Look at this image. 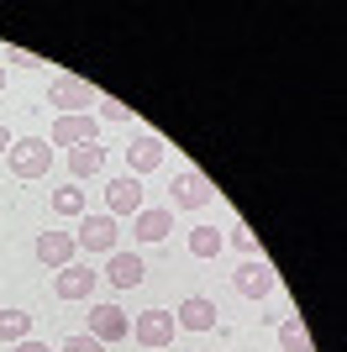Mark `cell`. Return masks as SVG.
Returning <instances> with one entry per match:
<instances>
[{
  "mask_svg": "<svg viewBox=\"0 0 347 352\" xmlns=\"http://www.w3.org/2000/svg\"><path fill=\"white\" fill-rule=\"evenodd\" d=\"M211 179L200 174V168H179V174H174V190H169V200L179 210H200V206H211Z\"/></svg>",
  "mask_w": 347,
  "mask_h": 352,
  "instance_id": "4",
  "label": "cell"
},
{
  "mask_svg": "<svg viewBox=\"0 0 347 352\" xmlns=\"http://www.w3.org/2000/svg\"><path fill=\"white\" fill-rule=\"evenodd\" d=\"M74 252H79L74 232H43L37 236V263H48V268H69Z\"/></svg>",
  "mask_w": 347,
  "mask_h": 352,
  "instance_id": "12",
  "label": "cell"
},
{
  "mask_svg": "<svg viewBox=\"0 0 347 352\" xmlns=\"http://www.w3.org/2000/svg\"><path fill=\"white\" fill-rule=\"evenodd\" d=\"M132 337L143 342V347H169L179 337V321H174L169 310H143L137 321H132Z\"/></svg>",
  "mask_w": 347,
  "mask_h": 352,
  "instance_id": "5",
  "label": "cell"
},
{
  "mask_svg": "<svg viewBox=\"0 0 347 352\" xmlns=\"http://www.w3.org/2000/svg\"><path fill=\"white\" fill-rule=\"evenodd\" d=\"M221 248H227V232H216V226H195L189 232V252L195 258H216Z\"/></svg>",
  "mask_w": 347,
  "mask_h": 352,
  "instance_id": "19",
  "label": "cell"
},
{
  "mask_svg": "<svg viewBox=\"0 0 347 352\" xmlns=\"http://www.w3.org/2000/svg\"><path fill=\"white\" fill-rule=\"evenodd\" d=\"M231 284H237L242 300H269V294H274V268L258 263V258H242V268L231 274Z\"/></svg>",
  "mask_w": 347,
  "mask_h": 352,
  "instance_id": "7",
  "label": "cell"
},
{
  "mask_svg": "<svg viewBox=\"0 0 347 352\" xmlns=\"http://www.w3.org/2000/svg\"><path fill=\"white\" fill-rule=\"evenodd\" d=\"M53 216H85V190H79V184L53 190Z\"/></svg>",
  "mask_w": 347,
  "mask_h": 352,
  "instance_id": "20",
  "label": "cell"
},
{
  "mask_svg": "<svg viewBox=\"0 0 347 352\" xmlns=\"http://www.w3.org/2000/svg\"><path fill=\"white\" fill-rule=\"evenodd\" d=\"M101 105V121H132V105H121V100H95Z\"/></svg>",
  "mask_w": 347,
  "mask_h": 352,
  "instance_id": "21",
  "label": "cell"
},
{
  "mask_svg": "<svg viewBox=\"0 0 347 352\" xmlns=\"http://www.w3.org/2000/svg\"><path fill=\"white\" fill-rule=\"evenodd\" d=\"M95 284H101V274H95L90 263H69V268H58L53 294H58V300H90Z\"/></svg>",
  "mask_w": 347,
  "mask_h": 352,
  "instance_id": "8",
  "label": "cell"
},
{
  "mask_svg": "<svg viewBox=\"0 0 347 352\" xmlns=\"http://www.w3.org/2000/svg\"><path fill=\"white\" fill-rule=\"evenodd\" d=\"M169 232H174V210L169 206H143L132 216V236H137V242H163Z\"/></svg>",
  "mask_w": 347,
  "mask_h": 352,
  "instance_id": "11",
  "label": "cell"
},
{
  "mask_svg": "<svg viewBox=\"0 0 347 352\" xmlns=\"http://www.w3.org/2000/svg\"><path fill=\"white\" fill-rule=\"evenodd\" d=\"M58 352H105V347H101L95 337H69V342H63Z\"/></svg>",
  "mask_w": 347,
  "mask_h": 352,
  "instance_id": "23",
  "label": "cell"
},
{
  "mask_svg": "<svg viewBox=\"0 0 347 352\" xmlns=\"http://www.w3.org/2000/svg\"><path fill=\"white\" fill-rule=\"evenodd\" d=\"M105 168V147L101 142H85V147H69V184H85V179H95Z\"/></svg>",
  "mask_w": 347,
  "mask_h": 352,
  "instance_id": "16",
  "label": "cell"
},
{
  "mask_svg": "<svg viewBox=\"0 0 347 352\" xmlns=\"http://www.w3.org/2000/svg\"><path fill=\"white\" fill-rule=\"evenodd\" d=\"M231 248L247 252V258H258V236H253V232H231Z\"/></svg>",
  "mask_w": 347,
  "mask_h": 352,
  "instance_id": "22",
  "label": "cell"
},
{
  "mask_svg": "<svg viewBox=\"0 0 347 352\" xmlns=\"http://www.w3.org/2000/svg\"><path fill=\"white\" fill-rule=\"evenodd\" d=\"M105 279H111L116 289H137V284L147 279V268H143V258H137V252H121V248H116L111 263H105Z\"/></svg>",
  "mask_w": 347,
  "mask_h": 352,
  "instance_id": "15",
  "label": "cell"
},
{
  "mask_svg": "<svg viewBox=\"0 0 347 352\" xmlns=\"http://www.w3.org/2000/svg\"><path fill=\"white\" fill-rule=\"evenodd\" d=\"M85 142H101V121L95 116H58L53 121L48 147H85Z\"/></svg>",
  "mask_w": 347,
  "mask_h": 352,
  "instance_id": "6",
  "label": "cell"
},
{
  "mask_svg": "<svg viewBox=\"0 0 347 352\" xmlns=\"http://www.w3.org/2000/svg\"><path fill=\"white\" fill-rule=\"evenodd\" d=\"M116 236H121V226H116L111 216H85L79 232H74V242L85 252H116Z\"/></svg>",
  "mask_w": 347,
  "mask_h": 352,
  "instance_id": "9",
  "label": "cell"
},
{
  "mask_svg": "<svg viewBox=\"0 0 347 352\" xmlns=\"http://www.w3.org/2000/svg\"><path fill=\"white\" fill-rule=\"evenodd\" d=\"M137 210H143V179L116 174L111 184H105V216L121 221V216H137Z\"/></svg>",
  "mask_w": 347,
  "mask_h": 352,
  "instance_id": "3",
  "label": "cell"
},
{
  "mask_svg": "<svg viewBox=\"0 0 347 352\" xmlns=\"http://www.w3.org/2000/svg\"><path fill=\"white\" fill-rule=\"evenodd\" d=\"M6 163H11L16 179H43L48 168H53V147H48L43 137H16L11 153H6Z\"/></svg>",
  "mask_w": 347,
  "mask_h": 352,
  "instance_id": "1",
  "label": "cell"
},
{
  "mask_svg": "<svg viewBox=\"0 0 347 352\" xmlns=\"http://www.w3.org/2000/svg\"><path fill=\"white\" fill-rule=\"evenodd\" d=\"M0 95H6V69H0Z\"/></svg>",
  "mask_w": 347,
  "mask_h": 352,
  "instance_id": "26",
  "label": "cell"
},
{
  "mask_svg": "<svg viewBox=\"0 0 347 352\" xmlns=\"http://www.w3.org/2000/svg\"><path fill=\"white\" fill-rule=\"evenodd\" d=\"M32 337V316L27 310H0V342H27Z\"/></svg>",
  "mask_w": 347,
  "mask_h": 352,
  "instance_id": "18",
  "label": "cell"
},
{
  "mask_svg": "<svg viewBox=\"0 0 347 352\" xmlns=\"http://www.w3.org/2000/svg\"><path fill=\"white\" fill-rule=\"evenodd\" d=\"M11 352H53V347H48V342H37V337H27V342H16Z\"/></svg>",
  "mask_w": 347,
  "mask_h": 352,
  "instance_id": "24",
  "label": "cell"
},
{
  "mask_svg": "<svg viewBox=\"0 0 347 352\" xmlns=\"http://www.w3.org/2000/svg\"><path fill=\"white\" fill-rule=\"evenodd\" d=\"M174 321H179V331H211V326H216V305H211L205 294H189V300H179Z\"/></svg>",
  "mask_w": 347,
  "mask_h": 352,
  "instance_id": "14",
  "label": "cell"
},
{
  "mask_svg": "<svg viewBox=\"0 0 347 352\" xmlns=\"http://www.w3.org/2000/svg\"><path fill=\"white\" fill-rule=\"evenodd\" d=\"M279 347L284 352H311V331H305L300 316H284V321H279Z\"/></svg>",
  "mask_w": 347,
  "mask_h": 352,
  "instance_id": "17",
  "label": "cell"
},
{
  "mask_svg": "<svg viewBox=\"0 0 347 352\" xmlns=\"http://www.w3.org/2000/svg\"><path fill=\"white\" fill-rule=\"evenodd\" d=\"M158 163H163V137H158V132H137V137H132V147H127L132 179H137V174H153Z\"/></svg>",
  "mask_w": 347,
  "mask_h": 352,
  "instance_id": "10",
  "label": "cell"
},
{
  "mask_svg": "<svg viewBox=\"0 0 347 352\" xmlns=\"http://www.w3.org/2000/svg\"><path fill=\"white\" fill-rule=\"evenodd\" d=\"M127 331H132V326H127V316H121V305H95V310H90V337L101 342V347H105V342H121Z\"/></svg>",
  "mask_w": 347,
  "mask_h": 352,
  "instance_id": "13",
  "label": "cell"
},
{
  "mask_svg": "<svg viewBox=\"0 0 347 352\" xmlns=\"http://www.w3.org/2000/svg\"><path fill=\"white\" fill-rule=\"evenodd\" d=\"M11 142H16V137L6 132V126H0V153H11Z\"/></svg>",
  "mask_w": 347,
  "mask_h": 352,
  "instance_id": "25",
  "label": "cell"
},
{
  "mask_svg": "<svg viewBox=\"0 0 347 352\" xmlns=\"http://www.w3.org/2000/svg\"><path fill=\"white\" fill-rule=\"evenodd\" d=\"M48 105H53L58 116H90V105H95V89L85 85V79H53L48 85Z\"/></svg>",
  "mask_w": 347,
  "mask_h": 352,
  "instance_id": "2",
  "label": "cell"
}]
</instances>
